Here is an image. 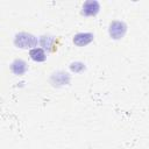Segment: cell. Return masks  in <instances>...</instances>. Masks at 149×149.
I'll return each mask as SVG.
<instances>
[{
    "label": "cell",
    "mask_w": 149,
    "mask_h": 149,
    "mask_svg": "<svg viewBox=\"0 0 149 149\" xmlns=\"http://www.w3.org/2000/svg\"><path fill=\"white\" fill-rule=\"evenodd\" d=\"M40 40L29 33H19L14 37V44L21 49H33L37 47Z\"/></svg>",
    "instance_id": "obj_1"
},
{
    "label": "cell",
    "mask_w": 149,
    "mask_h": 149,
    "mask_svg": "<svg viewBox=\"0 0 149 149\" xmlns=\"http://www.w3.org/2000/svg\"><path fill=\"white\" fill-rule=\"evenodd\" d=\"M29 56H30V58H31L33 61H35V62H44L45 58H47L45 50L42 49V48H38V47L30 49Z\"/></svg>",
    "instance_id": "obj_6"
},
{
    "label": "cell",
    "mask_w": 149,
    "mask_h": 149,
    "mask_svg": "<svg viewBox=\"0 0 149 149\" xmlns=\"http://www.w3.org/2000/svg\"><path fill=\"white\" fill-rule=\"evenodd\" d=\"M94 36L91 33H78L73 36V43L78 47H84L93 41Z\"/></svg>",
    "instance_id": "obj_4"
},
{
    "label": "cell",
    "mask_w": 149,
    "mask_h": 149,
    "mask_svg": "<svg viewBox=\"0 0 149 149\" xmlns=\"http://www.w3.org/2000/svg\"><path fill=\"white\" fill-rule=\"evenodd\" d=\"M27 63L23 61V59H15L12 64H10V70L13 73L17 74V76H21L26 71H27Z\"/></svg>",
    "instance_id": "obj_5"
},
{
    "label": "cell",
    "mask_w": 149,
    "mask_h": 149,
    "mask_svg": "<svg viewBox=\"0 0 149 149\" xmlns=\"http://www.w3.org/2000/svg\"><path fill=\"white\" fill-rule=\"evenodd\" d=\"M127 31V26L125 22L122 21H113L109 23V27H108V33H109V36L113 38V40H120L125 36Z\"/></svg>",
    "instance_id": "obj_2"
},
{
    "label": "cell",
    "mask_w": 149,
    "mask_h": 149,
    "mask_svg": "<svg viewBox=\"0 0 149 149\" xmlns=\"http://www.w3.org/2000/svg\"><path fill=\"white\" fill-rule=\"evenodd\" d=\"M55 41V38L52 36H42L40 38V44L42 47V49L44 50H51L52 47V42Z\"/></svg>",
    "instance_id": "obj_7"
},
{
    "label": "cell",
    "mask_w": 149,
    "mask_h": 149,
    "mask_svg": "<svg viewBox=\"0 0 149 149\" xmlns=\"http://www.w3.org/2000/svg\"><path fill=\"white\" fill-rule=\"evenodd\" d=\"M100 10V3L95 0H88L81 6V14L85 16H94Z\"/></svg>",
    "instance_id": "obj_3"
}]
</instances>
